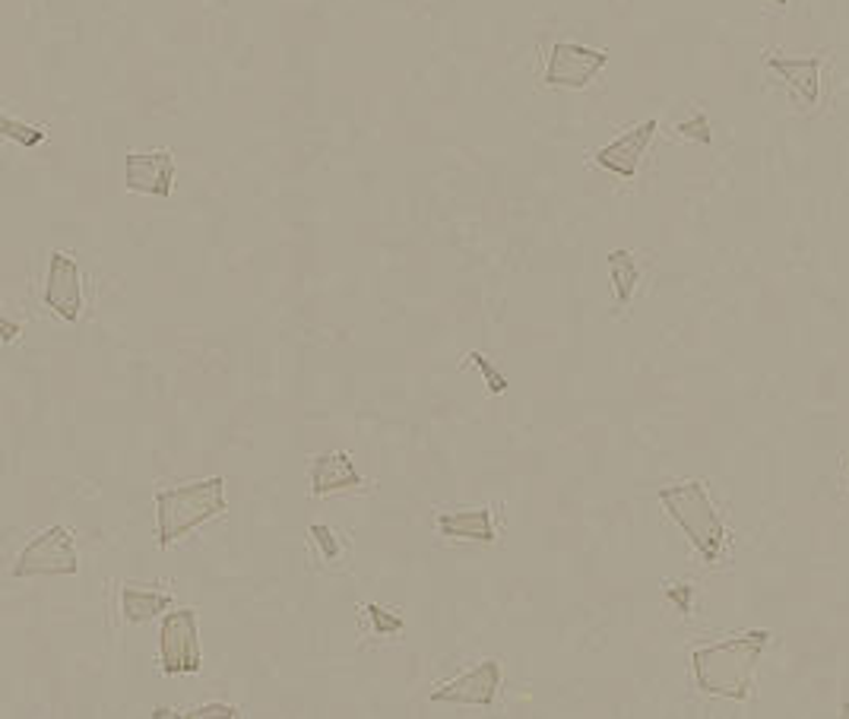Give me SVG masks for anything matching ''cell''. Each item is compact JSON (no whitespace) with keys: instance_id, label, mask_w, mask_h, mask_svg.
Returning a JSON list of instances; mask_svg holds the SVG:
<instances>
[{"instance_id":"cell-18","label":"cell","mask_w":849,"mask_h":719,"mask_svg":"<svg viewBox=\"0 0 849 719\" xmlns=\"http://www.w3.org/2000/svg\"><path fill=\"white\" fill-rule=\"evenodd\" d=\"M307 536H311V542L317 546V552H321L324 561H331V564L339 561V539H336V532H333L327 524H314V527L307 529Z\"/></svg>"},{"instance_id":"cell-14","label":"cell","mask_w":849,"mask_h":719,"mask_svg":"<svg viewBox=\"0 0 849 719\" xmlns=\"http://www.w3.org/2000/svg\"><path fill=\"white\" fill-rule=\"evenodd\" d=\"M171 605V596L163 590H149L143 583H124L120 586V615L127 624H143L156 618Z\"/></svg>"},{"instance_id":"cell-25","label":"cell","mask_w":849,"mask_h":719,"mask_svg":"<svg viewBox=\"0 0 849 719\" xmlns=\"http://www.w3.org/2000/svg\"><path fill=\"white\" fill-rule=\"evenodd\" d=\"M847 485H849V466H847Z\"/></svg>"},{"instance_id":"cell-11","label":"cell","mask_w":849,"mask_h":719,"mask_svg":"<svg viewBox=\"0 0 849 719\" xmlns=\"http://www.w3.org/2000/svg\"><path fill=\"white\" fill-rule=\"evenodd\" d=\"M821 64H825L821 54H808V57L774 54V57H767V67L783 80V86L789 89V96L803 112L815 108L821 98Z\"/></svg>"},{"instance_id":"cell-13","label":"cell","mask_w":849,"mask_h":719,"mask_svg":"<svg viewBox=\"0 0 849 719\" xmlns=\"http://www.w3.org/2000/svg\"><path fill=\"white\" fill-rule=\"evenodd\" d=\"M438 532L448 539H467V542H495V520L489 507H467V510H448L438 517Z\"/></svg>"},{"instance_id":"cell-8","label":"cell","mask_w":849,"mask_h":719,"mask_svg":"<svg viewBox=\"0 0 849 719\" xmlns=\"http://www.w3.org/2000/svg\"><path fill=\"white\" fill-rule=\"evenodd\" d=\"M657 127H660V120L657 118H647L643 124H635L628 134H621V137H615L612 144L596 149V156H593L596 166L612 171V175L625 178V181H635L637 168L643 162V156H647V149L653 144V137H657Z\"/></svg>"},{"instance_id":"cell-6","label":"cell","mask_w":849,"mask_h":719,"mask_svg":"<svg viewBox=\"0 0 849 719\" xmlns=\"http://www.w3.org/2000/svg\"><path fill=\"white\" fill-rule=\"evenodd\" d=\"M609 64V54L577 42H558L548 51L543 83L552 89H584Z\"/></svg>"},{"instance_id":"cell-1","label":"cell","mask_w":849,"mask_h":719,"mask_svg":"<svg viewBox=\"0 0 849 719\" xmlns=\"http://www.w3.org/2000/svg\"><path fill=\"white\" fill-rule=\"evenodd\" d=\"M771 644V631H748L723 644L701 647L691 653V672L701 695L748 700L755 685V669L761 653Z\"/></svg>"},{"instance_id":"cell-5","label":"cell","mask_w":849,"mask_h":719,"mask_svg":"<svg viewBox=\"0 0 849 719\" xmlns=\"http://www.w3.org/2000/svg\"><path fill=\"white\" fill-rule=\"evenodd\" d=\"M76 571L80 561L73 549V532L67 527H48L45 532H39L13 564V577H57Z\"/></svg>"},{"instance_id":"cell-7","label":"cell","mask_w":849,"mask_h":719,"mask_svg":"<svg viewBox=\"0 0 849 719\" xmlns=\"http://www.w3.org/2000/svg\"><path fill=\"white\" fill-rule=\"evenodd\" d=\"M42 302H45L51 311L57 317H64L67 324H76L80 314H83V273L73 261L71 254L64 251H54L51 261H48L45 273V288H42Z\"/></svg>"},{"instance_id":"cell-4","label":"cell","mask_w":849,"mask_h":719,"mask_svg":"<svg viewBox=\"0 0 849 719\" xmlns=\"http://www.w3.org/2000/svg\"><path fill=\"white\" fill-rule=\"evenodd\" d=\"M156 663L168 678L200 672L203 663H200V637H197V612L193 609H175V612L163 615Z\"/></svg>"},{"instance_id":"cell-2","label":"cell","mask_w":849,"mask_h":719,"mask_svg":"<svg viewBox=\"0 0 849 719\" xmlns=\"http://www.w3.org/2000/svg\"><path fill=\"white\" fill-rule=\"evenodd\" d=\"M226 510V482L222 476L188 482L178 488H166L156 495V542L168 549L188 532L203 527L207 520Z\"/></svg>"},{"instance_id":"cell-3","label":"cell","mask_w":849,"mask_h":719,"mask_svg":"<svg viewBox=\"0 0 849 719\" xmlns=\"http://www.w3.org/2000/svg\"><path fill=\"white\" fill-rule=\"evenodd\" d=\"M660 504L665 514L682 527L688 542L704 558V564H716L723 558L726 546V529L716 514V504L710 501V491L704 482H679L660 491Z\"/></svg>"},{"instance_id":"cell-22","label":"cell","mask_w":849,"mask_h":719,"mask_svg":"<svg viewBox=\"0 0 849 719\" xmlns=\"http://www.w3.org/2000/svg\"><path fill=\"white\" fill-rule=\"evenodd\" d=\"M665 600L675 602V609L682 615H688L691 612V600H694V590L688 583H672V586H665Z\"/></svg>"},{"instance_id":"cell-17","label":"cell","mask_w":849,"mask_h":719,"mask_svg":"<svg viewBox=\"0 0 849 719\" xmlns=\"http://www.w3.org/2000/svg\"><path fill=\"white\" fill-rule=\"evenodd\" d=\"M675 134L684 137V140H694V144H713V130H710V120L704 112H694L688 120H679V124H675Z\"/></svg>"},{"instance_id":"cell-23","label":"cell","mask_w":849,"mask_h":719,"mask_svg":"<svg viewBox=\"0 0 849 719\" xmlns=\"http://www.w3.org/2000/svg\"><path fill=\"white\" fill-rule=\"evenodd\" d=\"M17 336H20V324H13V320L3 317V320H0V339H3V342H13Z\"/></svg>"},{"instance_id":"cell-16","label":"cell","mask_w":849,"mask_h":719,"mask_svg":"<svg viewBox=\"0 0 849 719\" xmlns=\"http://www.w3.org/2000/svg\"><path fill=\"white\" fill-rule=\"evenodd\" d=\"M0 134L7 137V140H17L20 146H39L45 140V127H32V124H23V120L17 118H0Z\"/></svg>"},{"instance_id":"cell-12","label":"cell","mask_w":849,"mask_h":719,"mask_svg":"<svg viewBox=\"0 0 849 719\" xmlns=\"http://www.w3.org/2000/svg\"><path fill=\"white\" fill-rule=\"evenodd\" d=\"M361 485H365V479L358 476L353 456L346 454V451L321 454L314 459V466H311V495L314 498H327V495H336V491H355Z\"/></svg>"},{"instance_id":"cell-24","label":"cell","mask_w":849,"mask_h":719,"mask_svg":"<svg viewBox=\"0 0 849 719\" xmlns=\"http://www.w3.org/2000/svg\"><path fill=\"white\" fill-rule=\"evenodd\" d=\"M767 3H774V7H786V0H767Z\"/></svg>"},{"instance_id":"cell-10","label":"cell","mask_w":849,"mask_h":719,"mask_svg":"<svg viewBox=\"0 0 849 719\" xmlns=\"http://www.w3.org/2000/svg\"><path fill=\"white\" fill-rule=\"evenodd\" d=\"M124 188L146 197H168L175 188V156L159 152H130L124 159Z\"/></svg>"},{"instance_id":"cell-15","label":"cell","mask_w":849,"mask_h":719,"mask_svg":"<svg viewBox=\"0 0 849 719\" xmlns=\"http://www.w3.org/2000/svg\"><path fill=\"white\" fill-rule=\"evenodd\" d=\"M609 273H612L615 302H618L621 308H628L635 288L640 286V266H637L635 254L625 251V247H621V251H612V254H609Z\"/></svg>"},{"instance_id":"cell-9","label":"cell","mask_w":849,"mask_h":719,"mask_svg":"<svg viewBox=\"0 0 849 719\" xmlns=\"http://www.w3.org/2000/svg\"><path fill=\"white\" fill-rule=\"evenodd\" d=\"M501 688V666L497 659H482L467 675L444 681L431 691L434 704H472V707H492Z\"/></svg>"},{"instance_id":"cell-21","label":"cell","mask_w":849,"mask_h":719,"mask_svg":"<svg viewBox=\"0 0 849 719\" xmlns=\"http://www.w3.org/2000/svg\"><path fill=\"white\" fill-rule=\"evenodd\" d=\"M470 359H472V364H475V368L482 371V378H485V384H489V390H492V393H504V390H507V378H504V374H497L495 368H492V364L485 361V356L472 352Z\"/></svg>"},{"instance_id":"cell-19","label":"cell","mask_w":849,"mask_h":719,"mask_svg":"<svg viewBox=\"0 0 849 719\" xmlns=\"http://www.w3.org/2000/svg\"><path fill=\"white\" fill-rule=\"evenodd\" d=\"M365 612H368V618L375 624V634L380 637H397L402 631V618L400 615H394V612H387V609H380V605H365Z\"/></svg>"},{"instance_id":"cell-20","label":"cell","mask_w":849,"mask_h":719,"mask_svg":"<svg viewBox=\"0 0 849 719\" xmlns=\"http://www.w3.org/2000/svg\"><path fill=\"white\" fill-rule=\"evenodd\" d=\"M178 717H188V719H203V717H241L238 713V707L232 704H200V707H190L185 713H178Z\"/></svg>"}]
</instances>
